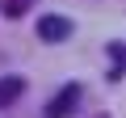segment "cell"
<instances>
[{
  "label": "cell",
  "mask_w": 126,
  "mask_h": 118,
  "mask_svg": "<svg viewBox=\"0 0 126 118\" xmlns=\"http://www.w3.org/2000/svg\"><path fill=\"white\" fill-rule=\"evenodd\" d=\"M21 93H25V80L21 76H0V105H13Z\"/></svg>",
  "instance_id": "3"
},
{
  "label": "cell",
  "mask_w": 126,
  "mask_h": 118,
  "mask_svg": "<svg viewBox=\"0 0 126 118\" xmlns=\"http://www.w3.org/2000/svg\"><path fill=\"white\" fill-rule=\"evenodd\" d=\"M109 59H113V72H109V80H118V76L126 72V46H122V42H109Z\"/></svg>",
  "instance_id": "4"
},
{
  "label": "cell",
  "mask_w": 126,
  "mask_h": 118,
  "mask_svg": "<svg viewBox=\"0 0 126 118\" xmlns=\"http://www.w3.org/2000/svg\"><path fill=\"white\" fill-rule=\"evenodd\" d=\"M25 13V0H4V17H21Z\"/></svg>",
  "instance_id": "5"
},
{
  "label": "cell",
  "mask_w": 126,
  "mask_h": 118,
  "mask_svg": "<svg viewBox=\"0 0 126 118\" xmlns=\"http://www.w3.org/2000/svg\"><path fill=\"white\" fill-rule=\"evenodd\" d=\"M72 21L67 17H59V13H46V17H38V38L42 42H67L72 38Z\"/></svg>",
  "instance_id": "1"
},
{
  "label": "cell",
  "mask_w": 126,
  "mask_h": 118,
  "mask_svg": "<svg viewBox=\"0 0 126 118\" xmlns=\"http://www.w3.org/2000/svg\"><path fill=\"white\" fill-rule=\"evenodd\" d=\"M76 105H80V84H63V89L46 101V118H67Z\"/></svg>",
  "instance_id": "2"
}]
</instances>
